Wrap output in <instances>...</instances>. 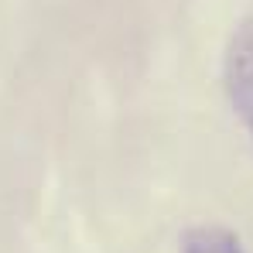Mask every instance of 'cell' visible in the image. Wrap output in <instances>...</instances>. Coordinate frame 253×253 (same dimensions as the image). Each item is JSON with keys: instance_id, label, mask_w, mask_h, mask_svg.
<instances>
[{"instance_id": "obj_1", "label": "cell", "mask_w": 253, "mask_h": 253, "mask_svg": "<svg viewBox=\"0 0 253 253\" xmlns=\"http://www.w3.org/2000/svg\"><path fill=\"white\" fill-rule=\"evenodd\" d=\"M226 92L253 133V17L243 21L226 51Z\"/></svg>"}, {"instance_id": "obj_2", "label": "cell", "mask_w": 253, "mask_h": 253, "mask_svg": "<svg viewBox=\"0 0 253 253\" xmlns=\"http://www.w3.org/2000/svg\"><path fill=\"white\" fill-rule=\"evenodd\" d=\"M181 253H247L226 229H188L181 236Z\"/></svg>"}]
</instances>
